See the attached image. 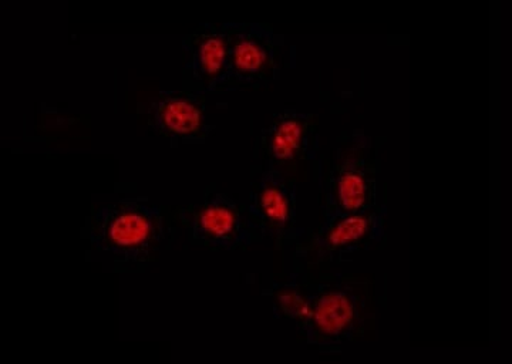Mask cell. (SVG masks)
Wrapping results in <instances>:
<instances>
[{
	"mask_svg": "<svg viewBox=\"0 0 512 364\" xmlns=\"http://www.w3.org/2000/svg\"><path fill=\"white\" fill-rule=\"evenodd\" d=\"M369 289L365 279L329 275L315 285L282 286L276 292V306L298 323L311 345L333 350L362 332L370 318Z\"/></svg>",
	"mask_w": 512,
	"mask_h": 364,
	"instance_id": "1",
	"label": "cell"
},
{
	"mask_svg": "<svg viewBox=\"0 0 512 364\" xmlns=\"http://www.w3.org/2000/svg\"><path fill=\"white\" fill-rule=\"evenodd\" d=\"M165 239V219L157 205L127 198L101 208L93 217L94 248L121 264H140L158 251Z\"/></svg>",
	"mask_w": 512,
	"mask_h": 364,
	"instance_id": "2",
	"label": "cell"
},
{
	"mask_svg": "<svg viewBox=\"0 0 512 364\" xmlns=\"http://www.w3.org/2000/svg\"><path fill=\"white\" fill-rule=\"evenodd\" d=\"M372 140L363 131L342 138L325 180V217L377 207V168Z\"/></svg>",
	"mask_w": 512,
	"mask_h": 364,
	"instance_id": "3",
	"label": "cell"
},
{
	"mask_svg": "<svg viewBox=\"0 0 512 364\" xmlns=\"http://www.w3.org/2000/svg\"><path fill=\"white\" fill-rule=\"evenodd\" d=\"M384 205L373 210L348 215H330L312 237L308 254L315 255L313 264H342L350 256L365 251L384 237Z\"/></svg>",
	"mask_w": 512,
	"mask_h": 364,
	"instance_id": "4",
	"label": "cell"
},
{
	"mask_svg": "<svg viewBox=\"0 0 512 364\" xmlns=\"http://www.w3.org/2000/svg\"><path fill=\"white\" fill-rule=\"evenodd\" d=\"M191 237L198 244L215 249L247 246L262 238V232L248 210L224 194H214L191 214Z\"/></svg>",
	"mask_w": 512,
	"mask_h": 364,
	"instance_id": "5",
	"label": "cell"
},
{
	"mask_svg": "<svg viewBox=\"0 0 512 364\" xmlns=\"http://www.w3.org/2000/svg\"><path fill=\"white\" fill-rule=\"evenodd\" d=\"M247 210L262 235L268 234L278 245L295 241V187L281 171L268 165V170L254 182Z\"/></svg>",
	"mask_w": 512,
	"mask_h": 364,
	"instance_id": "6",
	"label": "cell"
},
{
	"mask_svg": "<svg viewBox=\"0 0 512 364\" xmlns=\"http://www.w3.org/2000/svg\"><path fill=\"white\" fill-rule=\"evenodd\" d=\"M232 30L234 25H205L185 39V70L198 93L220 91L227 84Z\"/></svg>",
	"mask_w": 512,
	"mask_h": 364,
	"instance_id": "7",
	"label": "cell"
},
{
	"mask_svg": "<svg viewBox=\"0 0 512 364\" xmlns=\"http://www.w3.org/2000/svg\"><path fill=\"white\" fill-rule=\"evenodd\" d=\"M278 43L268 26L234 25L229 49L227 84H258L274 77Z\"/></svg>",
	"mask_w": 512,
	"mask_h": 364,
	"instance_id": "8",
	"label": "cell"
},
{
	"mask_svg": "<svg viewBox=\"0 0 512 364\" xmlns=\"http://www.w3.org/2000/svg\"><path fill=\"white\" fill-rule=\"evenodd\" d=\"M313 136L315 123L312 116L295 111L279 114L268 128V137H265L268 165L282 173V168L308 160L313 154Z\"/></svg>",
	"mask_w": 512,
	"mask_h": 364,
	"instance_id": "9",
	"label": "cell"
},
{
	"mask_svg": "<svg viewBox=\"0 0 512 364\" xmlns=\"http://www.w3.org/2000/svg\"><path fill=\"white\" fill-rule=\"evenodd\" d=\"M151 120L165 137L198 143L207 136L204 104L197 96H165L151 106Z\"/></svg>",
	"mask_w": 512,
	"mask_h": 364,
	"instance_id": "10",
	"label": "cell"
}]
</instances>
